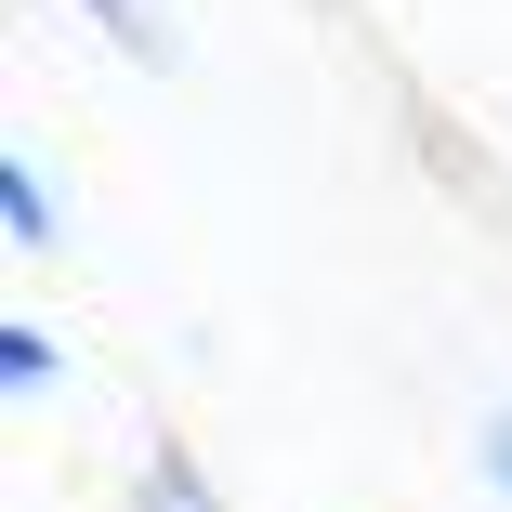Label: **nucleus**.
<instances>
[{
	"label": "nucleus",
	"mask_w": 512,
	"mask_h": 512,
	"mask_svg": "<svg viewBox=\"0 0 512 512\" xmlns=\"http://www.w3.org/2000/svg\"><path fill=\"white\" fill-rule=\"evenodd\" d=\"M473 473L512 499V407H486V434H473Z\"/></svg>",
	"instance_id": "nucleus-5"
},
{
	"label": "nucleus",
	"mask_w": 512,
	"mask_h": 512,
	"mask_svg": "<svg viewBox=\"0 0 512 512\" xmlns=\"http://www.w3.org/2000/svg\"><path fill=\"white\" fill-rule=\"evenodd\" d=\"M66 381V342L40 316H0V394H53Z\"/></svg>",
	"instance_id": "nucleus-4"
},
{
	"label": "nucleus",
	"mask_w": 512,
	"mask_h": 512,
	"mask_svg": "<svg viewBox=\"0 0 512 512\" xmlns=\"http://www.w3.org/2000/svg\"><path fill=\"white\" fill-rule=\"evenodd\" d=\"M0 237H14V250H53V237H66V211H53L40 158H0Z\"/></svg>",
	"instance_id": "nucleus-1"
},
{
	"label": "nucleus",
	"mask_w": 512,
	"mask_h": 512,
	"mask_svg": "<svg viewBox=\"0 0 512 512\" xmlns=\"http://www.w3.org/2000/svg\"><path fill=\"white\" fill-rule=\"evenodd\" d=\"M79 14H92V27H106V40H119V53L145 66V79H171V66H184V40L158 27V0H79Z\"/></svg>",
	"instance_id": "nucleus-2"
},
{
	"label": "nucleus",
	"mask_w": 512,
	"mask_h": 512,
	"mask_svg": "<svg viewBox=\"0 0 512 512\" xmlns=\"http://www.w3.org/2000/svg\"><path fill=\"white\" fill-rule=\"evenodd\" d=\"M132 512H224V486L197 473L184 447H145V473H132Z\"/></svg>",
	"instance_id": "nucleus-3"
}]
</instances>
